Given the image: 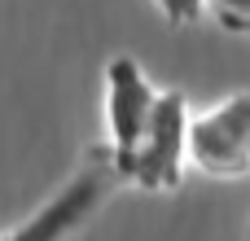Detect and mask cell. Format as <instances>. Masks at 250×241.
Returning <instances> with one entry per match:
<instances>
[{
	"label": "cell",
	"mask_w": 250,
	"mask_h": 241,
	"mask_svg": "<svg viewBox=\"0 0 250 241\" xmlns=\"http://www.w3.org/2000/svg\"><path fill=\"white\" fill-rule=\"evenodd\" d=\"M220 26H224L229 35H242V40H250V18H220Z\"/></svg>",
	"instance_id": "7"
},
{
	"label": "cell",
	"mask_w": 250,
	"mask_h": 241,
	"mask_svg": "<svg viewBox=\"0 0 250 241\" xmlns=\"http://www.w3.org/2000/svg\"><path fill=\"white\" fill-rule=\"evenodd\" d=\"M154 4L171 26H193L207 18V0H154Z\"/></svg>",
	"instance_id": "5"
},
{
	"label": "cell",
	"mask_w": 250,
	"mask_h": 241,
	"mask_svg": "<svg viewBox=\"0 0 250 241\" xmlns=\"http://www.w3.org/2000/svg\"><path fill=\"white\" fill-rule=\"evenodd\" d=\"M119 189H123V176H119L110 149L105 145H92L83 154V162L75 167V176L48 202H40L4 241H70L75 233H83L97 220V211Z\"/></svg>",
	"instance_id": "1"
},
{
	"label": "cell",
	"mask_w": 250,
	"mask_h": 241,
	"mask_svg": "<svg viewBox=\"0 0 250 241\" xmlns=\"http://www.w3.org/2000/svg\"><path fill=\"white\" fill-rule=\"evenodd\" d=\"M207 9H215L220 18H250V0H207Z\"/></svg>",
	"instance_id": "6"
},
{
	"label": "cell",
	"mask_w": 250,
	"mask_h": 241,
	"mask_svg": "<svg viewBox=\"0 0 250 241\" xmlns=\"http://www.w3.org/2000/svg\"><path fill=\"white\" fill-rule=\"evenodd\" d=\"M185 162L207 180H246L250 176V92H233L202 114H189Z\"/></svg>",
	"instance_id": "3"
},
{
	"label": "cell",
	"mask_w": 250,
	"mask_h": 241,
	"mask_svg": "<svg viewBox=\"0 0 250 241\" xmlns=\"http://www.w3.org/2000/svg\"><path fill=\"white\" fill-rule=\"evenodd\" d=\"M158 101V88L149 83V75L141 70V61L132 53H119L105 61V149L114 158V167L127 162V154L136 149L149 110Z\"/></svg>",
	"instance_id": "4"
},
{
	"label": "cell",
	"mask_w": 250,
	"mask_h": 241,
	"mask_svg": "<svg viewBox=\"0 0 250 241\" xmlns=\"http://www.w3.org/2000/svg\"><path fill=\"white\" fill-rule=\"evenodd\" d=\"M189 101L185 92H158L149 123L136 141V149L127 154V162L119 167L123 184L145 189V193H176L189 162H185V136H189Z\"/></svg>",
	"instance_id": "2"
}]
</instances>
